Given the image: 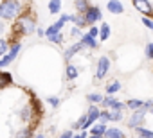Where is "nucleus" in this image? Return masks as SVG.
Returning a JSON list of instances; mask_svg holds the SVG:
<instances>
[{
  "label": "nucleus",
  "instance_id": "f8f14e48",
  "mask_svg": "<svg viewBox=\"0 0 153 138\" xmlns=\"http://www.w3.org/2000/svg\"><path fill=\"white\" fill-rule=\"evenodd\" d=\"M103 136H105V138H124V133H123L121 129H117V127H110V129L105 131Z\"/></svg>",
  "mask_w": 153,
  "mask_h": 138
},
{
  "label": "nucleus",
  "instance_id": "72a5a7b5",
  "mask_svg": "<svg viewBox=\"0 0 153 138\" xmlns=\"http://www.w3.org/2000/svg\"><path fill=\"white\" fill-rule=\"evenodd\" d=\"M70 34H72V36H79V27H74V29L70 31Z\"/></svg>",
  "mask_w": 153,
  "mask_h": 138
},
{
  "label": "nucleus",
  "instance_id": "c9c22d12",
  "mask_svg": "<svg viewBox=\"0 0 153 138\" xmlns=\"http://www.w3.org/2000/svg\"><path fill=\"white\" fill-rule=\"evenodd\" d=\"M36 138H45V136H43V134H38V136H36Z\"/></svg>",
  "mask_w": 153,
  "mask_h": 138
},
{
  "label": "nucleus",
  "instance_id": "b1692460",
  "mask_svg": "<svg viewBox=\"0 0 153 138\" xmlns=\"http://www.w3.org/2000/svg\"><path fill=\"white\" fill-rule=\"evenodd\" d=\"M87 101L92 102V104H97V102L103 101V95H99V93H88V95H87Z\"/></svg>",
  "mask_w": 153,
  "mask_h": 138
},
{
  "label": "nucleus",
  "instance_id": "a878e982",
  "mask_svg": "<svg viewBox=\"0 0 153 138\" xmlns=\"http://www.w3.org/2000/svg\"><path fill=\"white\" fill-rule=\"evenodd\" d=\"M47 102H49L52 108H58V106H59V99H58V97H49Z\"/></svg>",
  "mask_w": 153,
  "mask_h": 138
},
{
  "label": "nucleus",
  "instance_id": "2eb2a0df",
  "mask_svg": "<svg viewBox=\"0 0 153 138\" xmlns=\"http://www.w3.org/2000/svg\"><path fill=\"white\" fill-rule=\"evenodd\" d=\"M135 133H137V136H140V138H153V133H151L149 129L142 127V126H137V127H135Z\"/></svg>",
  "mask_w": 153,
  "mask_h": 138
},
{
  "label": "nucleus",
  "instance_id": "f3484780",
  "mask_svg": "<svg viewBox=\"0 0 153 138\" xmlns=\"http://www.w3.org/2000/svg\"><path fill=\"white\" fill-rule=\"evenodd\" d=\"M79 74L78 70V66H74V65H67V79H76Z\"/></svg>",
  "mask_w": 153,
  "mask_h": 138
},
{
  "label": "nucleus",
  "instance_id": "6e6552de",
  "mask_svg": "<svg viewBox=\"0 0 153 138\" xmlns=\"http://www.w3.org/2000/svg\"><path fill=\"white\" fill-rule=\"evenodd\" d=\"M133 4H135V9H139L140 13H144L146 16L151 15V6L148 0H133Z\"/></svg>",
  "mask_w": 153,
  "mask_h": 138
},
{
  "label": "nucleus",
  "instance_id": "cd10ccee",
  "mask_svg": "<svg viewBox=\"0 0 153 138\" xmlns=\"http://www.w3.org/2000/svg\"><path fill=\"white\" fill-rule=\"evenodd\" d=\"M99 120H101V124L108 122V120H110V118H108V111H99Z\"/></svg>",
  "mask_w": 153,
  "mask_h": 138
},
{
  "label": "nucleus",
  "instance_id": "e433bc0d",
  "mask_svg": "<svg viewBox=\"0 0 153 138\" xmlns=\"http://www.w3.org/2000/svg\"><path fill=\"white\" fill-rule=\"evenodd\" d=\"M90 138H101V136H90Z\"/></svg>",
  "mask_w": 153,
  "mask_h": 138
},
{
  "label": "nucleus",
  "instance_id": "473e14b6",
  "mask_svg": "<svg viewBox=\"0 0 153 138\" xmlns=\"http://www.w3.org/2000/svg\"><path fill=\"white\" fill-rule=\"evenodd\" d=\"M72 138H87V133H85V131H81V133H78V134H76V136L72 134Z\"/></svg>",
  "mask_w": 153,
  "mask_h": 138
},
{
  "label": "nucleus",
  "instance_id": "6ab92c4d",
  "mask_svg": "<svg viewBox=\"0 0 153 138\" xmlns=\"http://www.w3.org/2000/svg\"><path fill=\"white\" fill-rule=\"evenodd\" d=\"M97 36H99L101 40H108V36H110V25H108V23H103Z\"/></svg>",
  "mask_w": 153,
  "mask_h": 138
},
{
  "label": "nucleus",
  "instance_id": "a211bd4d",
  "mask_svg": "<svg viewBox=\"0 0 153 138\" xmlns=\"http://www.w3.org/2000/svg\"><path fill=\"white\" fill-rule=\"evenodd\" d=\"M59 9H61V0H51V2H49V11L52 15L59 13Z\"/></svg>",
  "mask_w": 153,
  "mask_h": 138
},
{
  "label": "nucleus",
  "instance_id": "aec40b11",
  "mask_svg": "<svg viewBox=\"0 0 153 138\" xmlns=\"http://www.w3.org/2000/svg\"><path fill=\"white\" fill-rule=\"evenodd\" d=\"M126 106L135 111V109H140V108H142V101H139V99H130V101L126 102Z\"/></svg>",
  "mask_w": 153,
  "mask_h": 138
},
{
  "label": "nucleus",
  "instance_id": "bb28decb",
  "mask_svg": "<svg viewBox=\"0 0 153 138\" xmlns=\"http://www.w3.org/2000/svg\"><path fill=\"white\" fill-rule=\"evenodd\" d=\"M146 57H148V59H151V57H153V45H151V43H148V45H146Z\"/></svg>",
  "mask_w": 153,
  "mask_h": 138
},
{
  "label": "nucleus",
  "instance_id": "2f4dec72",
  "mask_svg": "<svg viewBox=\"0 0 153 138\" xmlns=\"http://www.w3.org/2000/svg\"><path fill=\"white\" fill-rule=\"evenodd\" d=\"M18 138H31V133H29V131H22V133L18 134Z\"/></svg>",
  "mask_w": 153,
  "mask_h": 138
},
{
  "label": "nucleus",
  "instance_id": "f03ea898",
  "mask_svg": "<svg viewBox=\"0 0 153 138\" xmlns=\"http://www.w3.org/2000/svg\"><path fill=\"white\" fill-rule=\"evenodd\" d=\"M83 18L87 23H94V22H99L103 18V15H101V9L97 6H88L87 11L83 13Z\"/></svg>",
  "mask_w": 153,
  "mask_h": 138
},
{
  "label": "nucleus",
  "instance_id": "423d86ee",
  "mask_svg": "<svg viewBox=\"0 0 153 138\" xmlns=\"http://www.w3.org/2000/svg\"><path fill=\"white\" fill-rule=\"evenodd\" d=\"M18 50H20V45H18V43H15V45L11 47V52H9V54H6L2 59H0V68H2V66H6V65H9V63H11V61L16 57Z\"/></svg>",
  "mask_w": 153,
  "mask_h": 138
},
{
  "label": "nucleus",
  "instance_id": "c85d7f7f",
  "mask_svg": "<svg viewBox=\"0 0 153 138\" xmlns=\"http://www.w3.org/2000/svg\"><path fill=\"white\" fill-rule=\"evenodd\" d=\"M6 50H7V41L6 40H0V56H2Z\"/></svg>",
  "mask_w": 153,
  "mask_h": 138
},
{
  "label": "nucleus",
  "instance_id": "5701e85b",
  "mask_svg": "<svg viewBox=\"0 0 153 138\" xmlns=\"http://www.w3.org/2000/svg\"><path fill=\"white\" fill-rule=\"evenodd\" d=\"M9 83H11V74L2 72V74H0V88H4V86L9 84Z\"/></svg>",
  "mask_w": 153,
  "mask_h": 138
},
{
  "label": "nucleus",
  "instance_id": "dca6fc26",
  "mask_svg": "<svg viewBox=\"0 0 153 138\" xmlns=\"http://www.w3.org/2000/svg\"><path fill=\"white\" fill-rule=\"evenodd\" d=\"M121 90V83L119 81H112V83H108V86H106V93L108 95H114V93H117Z\"/></svg>",
  "mask_w": 153,
  "mask_h": 138
},
{
  "label": "nucleus",
  "instance_id": "9d476101",
  "mask_svg": "<svg viewBox=\"0 0 153 138\" xmlns=\"http://www.w3.org/2000/svg\"><path fill=\"white\" fill-rule=\"evenodd\" d=\"M103 106H106V108H110V109H123V104L119 102V101H115L114 97H103Z\"/></svg>",
  "mask_w": 153,
  "mask_h": 138
},
{
  "label": "nucleus",
  "instance_id": "f257e3e1",
  "mask_svg": "<svg viewBox=\"0 0 153 138\" xmlns=\"http://www.w3.org/2000/svg\"><path fill=\"white\" fill-rule=\"evenodd\" d=\"M22 6L16 2V0H6L4 4H0V18L2 20H11L20 13Z\"/></svg>",
  "mask_w": 153,
  "mask_h": 138
},
{
  "label": "nucleus",
  "instance_id": "f704fd0d",
  "mask_svg": "<svg viewBox=\"0 0 153 138\" xmlns=\"http://www.w3.org/2000/svg\"><path fill=\"white\" fill-rule=\"evenodd\" d=\"M59 138H72V131H67V133H63Z\"/></svg>",
  "mask_w": 153,
  "mask_h": 138
},
{
  "label": "nucleus",
  "instance_id": "7ed1b4c3",
  "mask_svg": "<svg viewBox=\"0 0 153 138\" xmlns=\"http://www.w3.org/2000/svg\"><path fill=\"white\" fill-rule=\"evenodd\" d=\"M110 70V59L106 56H103L99 61H97V70H96V77L97 79H103L106 76V72Z\"/></svg>",
  "mask_w": 153,
  "mask_h": 138
},
{
  "label": "nucleus",
  "instance_id": "0eeeda50",
  "mask_svg": "<svg viewBox=\"0 0 153 138\" xmlns=\"http://www.w3.org/2000/svg\"><path fill=\"white\" fill-rule=\"evenodd\" d=\"M97 118H99V109H97L96 104H92V106L88 108V113H87V127H90Z\"/></svg>",
  "mask_w": 153,
  "mask_h": 138
},
{
  "label": "nucleus",
  "instance_id": "ddd939ff",
  "mask_svg": "<svg viewBox=\"0 0 153 138\" xmlns=\"http://www.w3.org/2000/svg\"><path fill=\"white\" fill-rule=\"evenodd\" d=\"M81 48H83L81 41H79V43H74L72 47H68V48H67V52H65V59H67V61H68V59H72V56H74L76 52H79Z\"/></svg>",
  "mask_w": 153,
  "mask_h": 138
},
{
  "label": "nucleus",
  "instance_id": "20e7f679",
  "mask_svg": "<svg viewBox=\"0 0 153 138\" xmlns=\"http://www.w3.org/2000/svg\"><path fill=\"white\" fill-rule=\"evenodd\" d=\"M18 27H20L22 34H29V32L34 31V20H33L31 16H22V18L18 20Z\"/></svg>",
  "mask_w": 153,
  "mask_h": 138
},
{
  "label": "nucleus",
  "instance_id": "39448f33",
  "mask_svg": "<svg viewBox=\"0 0 153 138\" xmlns=\"http://www.w3.org/2000/svg\"><path fill=\"white\" fill-rule=\"evenodd\" d=\"M144 117H146V111L140 108V109H135L133 111V115H131V118L128 120V126L130 127H137V126H142V122H144Z\"/></svg>",
  "mask_w": 153,
  "mask_h": 138
},
{
  "label": "nucleus",
  "instance_id": "4468645a",
  "mask_svg": "<svg viewBox=\"0 0 153 138\" xmlns=\"http://www.w3.org/2000/svg\"><path fill=\"white\" fill-rule=\"evenodd\" d=\"M105 131H106V127H105V124H96V126H92V129H90V133H92V136H101V138H103V134H105Z\"/></svg>",
  "mask_w": 153,
  "mask_h": 138
},
{
  "label": "nucleus",
  "instance_id": "1a4fd4ad",
  "mask_svg": "<svg viewBox=\"0 0 153 138\" xmlns=\"http://www.w3.org/2000/svg\"><path fill=\"white\" fill-rule=\"evenodd\" d=\"M106 7H108V11H110L112 15H121V13L124 11V6L119 2V0H108Z\"/></svg>",
  "mask_w": 153,
  "mask_h": 138
},
{
  "label": "nucleus",
  "instance_id": "7c9ffc66",
  "mask_svg": "<svg viewBox=\"0 0 153 138\" xmlns=\"http://www.w3.org/2000/svg\"><path fill=\"white\" fill-rule=\"evenodd\" d=\"M97 34H99V29H97V27H90V31H88V36H92V38H97Z\"/></svg>",
  "mask_w": 153,
  "mask_h": 138
},
{
  "label": "nucleus",
  "instance_id": "393cba45",
  "mask_svg": "<svg viewBox=\"0 0 153 138\" xmlns=\"http://www.w3.org/2000/svg\"><path fill=\"white\" fill-rule=\"evenodd\" d=\"M70 20L76 23V27H85V25H87L85 18H81V16H70Z\"/></svg>",
  "mask_w": 153,
  "mask_h": 138
},
{
  "label": "nucleus",
  "instance_id": "4be33fe9",
  "mask_svg": "<svg viewBox=\"0 0 153 138\" xmlns=\"http://www.w3.org/2000/svg\"><path fill=\"white\" fill-rule=\"evenodd\" d=\"M108 118H110V120H115V122L121 120V118H123L121 109H110V111H108Z\"/></svg>",
  "mask_w": 153,
  "mask_h": 138
},
{
  "label": "nucleus",
  "instance_id": "412c9836",
  "mask_svg": "<svg viewBox=\"0 0 153 138\" xmlns=\"http://www.w3.org/2000/svg\"><path fill=\"white\" fill-rule=\"evenodd\" d=\"M87 7H88V0H76V9L79 13H85Z\"/></svg>",
  "mask_w": 153,
  "mask_h": 138
},
{
  "label": "nucleus",
  "instance_id": "c756f323",
  "mask_svg": "<svg viewBox=\"0 0 153 138\" xmlns=\"http://www.w3.org/2000/svg\"><path fill=\"white\" fill-rule=\"evenodd\" d=\"M142 23H144V25H146L149 31H153V22H151L149 18H142Z\"/></svg>",
  "mask_w": 153,
  "mask_h": 138
},
{
  "label": "nucleus",
  "instance_id": "9b49d317",
  "mask_svg": "<svg viewBox=\"0 0 153 138\" xmlns=\"http://www.w3.org/2000/svg\"><path fill=\"white\" fill-rule=\"evenodd\" d=\"M81 45H83V47H88V48H97L96 38H92V36H88V34H83V36H81Z\"/></svg>",
  "mask_w": 153,
  "mask_h": 138
}]
</instances>
